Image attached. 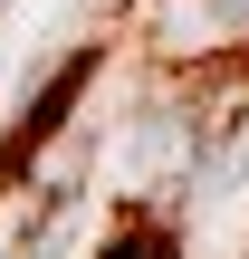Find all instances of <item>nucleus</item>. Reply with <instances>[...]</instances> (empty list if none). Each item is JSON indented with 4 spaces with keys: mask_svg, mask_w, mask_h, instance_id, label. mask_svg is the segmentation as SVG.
I'll list each match as a JSON object with an SVG mask.
<instances>
[{
    "mask_svg": "<svg viewBox=\"0 0 249 259\" xmlns=\"http://www.w3.org/2000/svg\"><path fill=\"white\" fill-rule=\"evenodd\" d=\"M211 10H221V19H249V0H211Z\"/></svg>",
    "mask_w": 249,
    "mask_h": 259,
    "instance_id": "3",
    "label": "nucleus"
},
{
    "mask_svg": "<svg viewBox=\"0 0 249 259\" xmlns=\"http://www.w3.org/2000/svg\"><path fill=\"white\" fill-rule=\"evenodd\" d=\"M96 58H106V48H77V58H67V67H58V77L29 96V106H19V125L0 135V183H19V173H29V154H48V135H58V125H67V106L86 96Z\"/></svg>",
    "mask_w": 249,
    "mask_h": 259,
    "instance_id": "1",
    "label": "nucleus"
},
{
    "mask_svg": "<svg viewBox=\"0 0 249 259\" xmlns=\"http://www.w3.org/2000/svg\"><path fill=\"white\" fill-rule=\"evenodd\" d=\"M173 250H182V240H173L163 221H125V231L106 240V259H173Z\"/></svg>",
    "mask_w": 249,
    "mask_h": 259,
    "instance_id": "2",
    "label": "nucleus"
}]
</instances>
